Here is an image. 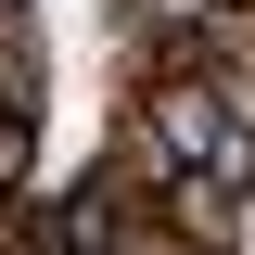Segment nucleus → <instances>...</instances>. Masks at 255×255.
<instances>
[{
  "instance_id": "f03ea898",
  "label": "nucleus",
  "mask_w": 255,
  "mask_h": 255,
  "mask_svg": "<svg viewBox=\"0 0 255 255\" xmlns=\"http://www.w3.org/2000/svg\"><path fill=\"white\" fill-rule=\"evenodd\" d=\"M153 217L179 230V243H204V255H243V179H217V166H179V179L153 191Z\"/></svg>"
},
{
  "instance_id": "7ed1b4c3",
  "label": "nucleus",
  "mask_w": 255,
  "mask_h": 255,
  "mask_svg": "<svg viewBox=\"0 0 255 255\" xmlns=\"http://www.w3.org/2000/svg\"><path fill=\"white\" fill-rule=\"evenodd\" d=\"M38 179V115H0V204H26Z\"/></svg>"
},
{
  "instance_id": "20e7f679",
  "label": "nucleus",
  "mask_w": 255,
  "mask_h": 255,
  "mask_svg": "<svg viewBox=\"0 0 255 255\" xmlns=\"http://www.w3.org/2000/svg\"><path fill=\"white\" fill-rule=\"evenodd\" d=\"M13 255H77V243H64V230H51V217H38V230H26V243H13Z\"/></svg>"
},
{
  "instance_id": "f257e3e1",
  "label": "nucleus",
  "mask_w": 255,
  "mask_h": 255,
  "mask_svg": "<svg viewBox=\"0 0 255 255\" xmlns=\"http://www.w3.org/2000/svg\"><path fill=\"white\" fill-rule=\"evenodd\" d=\"M128 128H140L166 166H217V179L255 191V140L230 128V64H153V77L128 90Z\"/></svg>"
}]
</instances>
